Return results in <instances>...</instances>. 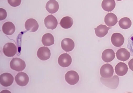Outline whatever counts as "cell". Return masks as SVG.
<instances>
[{
    "mask_svg": "<svg viewBox=\"0 0 133 93\" xmlns=\"http://www.w3.org/2000/svg\"><path fill=\"white\" fill-rule=\"evenodd\" d=\"M10 68L13 70L17 72L23 71L26 67L25 62L18 58H13L10 63Z\"/></svg>",
    "mask_w": 133,
    "mask_h": 93,
    "instance_id": "6da1fadb",
    "label": "cell"
},
{
    "mask_svg": "<svg viewBox=\"0 0 133 93\" xmlns=\"http://www.w3.org/2000/svg\"><path fill=\"white\" fill-rule=\"evenodd\" d=\"M114 73V68L109 63L103 65L100 70L101 77L104 78H108L112 77Z\"/></svg>",
    "mask_w": 133,
    "mask_h": 93,
    "instance_id": "7a4b0ae2",
    "label": "cell"
},
{
    "mask_svg": "<svg viewBox=\"0 0 133 93\" xmlns=\"http://www.w3.org/2000/svg\"><path fill=\"white\" fill-rule=\"evenodd\" d=\"M65 79L68 84L74 85L78 83L79 80V77L76 71H70L66 73L65 76Z\"/></svg>",
    "mask_w": 133,
    "mask_h": 93,
    "instance_id": "3957f363",
    "label": "cell"
},
{
    "mask_svg": "<svg viewBox=\"0 0 133 93\" xmlns=\"http://www.w3.org/2000/svg\"><path fill=\"white\" fill-rule=\"evenodd\" d=\"M3 51L4 54L7 57H12L17 53V48L14 44L8 42L4 45Z\"/></svg>",
    "mask_w": 133,
    "mask_h": 93,
    "instance_id": "277c9868",
    "label": "cell"
},
{
    "mask_svg": "<svg viewBox=\"0 0 133 93\" xmlns=\"http://www.w3.org/2000/svg\"><path fill=\"white\" fill-rule=\"evenodd\" d=\"M103 83L106 86L112 89H116L119 83V79L118 77L115 75L112 78H103Z\"/></svg>",
    "mask_w": 133,
    "mask_h": 93,
    "instance_id": "5b68a950",
    "label": "cell"
},
{
    "mask_svg": "<svg viewBox=\"0 0 133 93\" xmlns=\"http://www.w3.org/2000/svg\"><path fill=\"white\" fill-rule=\"evenodd\" d=\"M15 79L17 84L21 87L26 86L29 81V78L28 75L23 72L18 73L16 76Z\"/></svg>",
    "mask_w": 133,
    "mask_h": 93,
    "instance_id": "8992f818",
    "label": "cell"
},
{
    "mask_svg": "<svg viewBox=\"0 0 133 93\" xmlns=\"http://www.w3.org/2000/svg\"><path fill=\"white\" fill-rule=\"evenodd\" d=\"M44 24L47 28L54 30L57 27L58 21L56 18L52 15L47 16L44 19Z\"/></svg>",
    "mask_w": 133,
    "mask_h": 93,
    "instance_id": "52a82bcc",
    "label": "cell"
},
{
    "mask_svg": "<svg viewBox=\"0 0 133 93\" xmlns=\"http://www.w3.org/2000/svg\"><path fill=\"white\" fill-rule=\"evenodd\" d=\"M14 81V77L10 73H4L0 76V83L4 87H8L11 86Z\"/></svg>",
    "mask_w": 133,
    "mask_h": 93,
    "instance_id": "ba28073f",
    "label": "cell"
},
{
    "mask_svg": "<svg viewBox=\"0 0 133 93\" xmlns=\"http://www.w3.org/2000/svg\"><path fill=\"white\" fill-rule=\"evenodd\" d=\"M72 59L71 56L67 53L61 55L58 59V62L60 66L63 67L69 66L71 64Z\"/></svg>",
    "mask_w": 133,
    "mask_h": 93,
    "instance_id": "9c48e42d",
    "label": "cell"
},
{
    "mask_svg": "<svg viewBox=\"0 0 133 93\" xmlns=\"http://www.w3.org/2000/svg\"><path fill=\"white\" fill-rule=\"evenodd\" d=\"M37 55L40 60L46 61L50 58L51 55V51L48 47L43 46L38 50Z\"/></svg>",
    "mask_w": 133,
    "mask_h": 93,
    "instance_id": "30bf717a",
    "label": "cell"
},
{
    "mask_svg": "<svg viewBox=\"0 0 133 93\" xmlns=\"http://www.w3.org/2000/svg\"><path fill=\"white\" fill-rule=\"evenodd\" d=\"M61 46L63 50L66 52H69L74 49L75 46V44L74 41L71 39L66 38L62 40Z\"/></svg>",
    "mask_w": 133,
    "mask_h": 93,
    "instance_id": "8fae6325",
    "label": "cell"
},
{
    "mask_svg": "<svg viewBox=\"0 0 133 93\" xmlns=\"http://www.w3.org/2000/svg\"><path fill=\"white\" fill-rule=\"evenodd\" d=\"M111 40L112 44L115 47H119L124 44V38L121 34L115 33L112 35Z\"/></svg>",
    "mask_w": 133,
    "mask_h": 93,
    "instance_id": "7c38bea8",
    "label": "cell"
},
{
    "mask_svg": "<svg viewBox=\"0 0 133 93\" xmlns=\"http://www.w3.org/2000/svg\"><path fill=\"white\" fill-rule=\"evenodd\" d=\"M25 27L28 31L34 32L38 30L39 25L36 20L33 18H30L26 21L25 24Z\"/></svg>",
    "mask_w": 133,
    "mask_h": 93,
    "instance_id": "4fadbf2b",
    "label": "cell"
},
{
    "mask_svg": "<svg viewBox=\"0 0 133 93\" xmlns=\"http://www.w3.org/2000/svg\"><path fill=\"white\" fill-rule=\"evenodd\" d=\"M104 22L106 25L108 27L114 26L118 22L117 17L114 13H108L105 17Z\"/></svg>",
    "mask_w": 133,
    "mask_h": 93,
    "instance_id": "5bb4252c",
    "label": "cell"
},
{
    "mask_svg": "<svg viewBox=\"0 0 133 93\" xmlns=\"http://www.w3.org/2000/svg\"><path fill=\"white\" fill-rule=\"evenodd\" d=\"M115 57V53L114 50L111 49H107L103 52L102 58V60L106 62H111Z\"/></svg>",
    "mask_w": 133,
    "mask_h": 93,
    "instance_id": "9a60e30c",
    "label": "cell"
},
{
    "mask_svg": "<svg viewBox=\"0 0 133 93\" xmlns=\"http://www.w3.org/2000/svg\"><path fill=\"white\" fill-rule=\"evenodd\" d=\"M115 70V72L118 76H123L125 75L128 70L127 65L125 63L120 62L116 66Z\"/></svg>",
    "mask_w": 133,
    "mask_h": 93,
    "instance_id": "2e32d148",
    "label": "cell"
},
{
    "mask_svg": "<svg viewBox=\"0 0 133 93\" xmlns=\"http://www.w3.org/2000/svg\"><path fill=\"white\" fill-rule=\"evenodd\" d=\"M116 55L118 60L123 61L128 60L130 58V55L129 51L124 48H121L118 50Z\"/></svg>",
    "mask_w": 133,
    "mask_h": 93,
    "instance_id": "e0dca14e",
    "label": "cell"
},
{
    "mask_svg": "<svg viewBox=\"0 0 133 93\" xmlns=\"http://www.w3.org/2000/svg\"><path fill=\"white\" fill-rule=\"evenodd\" d=\"M2 31L3 33L6 35H10L15 32L16 28L13 23L10 22H5L2 27Z\"/></svg>",
    "mask_w": 133,
    "mask_h": 93,
    "instance_id": "ac0fdd59",
    "label": "cell"
},
{
    "mask_svg": "<svg viewBox=\"0 0 133 93\" xmlns=\"http://www.w3.org/2000/svg\"><path fill=\"white\" fill-rule=\"evenodd\" d=\"M46 9L50 13H54L56 12L59 9L58 3L55 0H50L46 4Z\"/></svg>",
    "mask_w": 133,
    "mask_h": 93,
    "instance_id": "d6986e66",
    "label": "cell"
},
{
    "mask_svg": "<svg viewBox=\"0 0 133 93\" xmlns=\"http://www.w3.org/2000/svg\"><path fill=\"white\" fill-rule=\"evenodd\" d=\"M116 3L114 0H103L102 3V7L105 11L111 12L115 8Z\"/></svg>",
    "mask_w": 133,
    "mask_h": 93,
    "instance_id": "ffe728a7",
    "label": "cell"
},
{
    "mask_svg": "<svg viewBox=\"0 0 133 93\" xmlns=\"http://www.w3.org/2000/svg\"><path fill=\"white\" fill-rule=\"evenodd\" d=\"M112 28L107 27L105 25H101L95 28V33L98 37L102 38L105 36L109 30Z\"/></svg>",
    "mask_w": 133,
    "mask_h": 93,
    "instance_id": "44dd1931",
    "label": "cell"
},
{
    "mask_svg": "<svg viewBox=\"0 0 133 93\" xmlns=\"http://www.w3.org/2000/svg\"><path fill=\"white\" fill-rule=\"evenodd\" d=\"M54 38L53 36L51 33H46L43 35L42 42L45 46H50L54 44Z\"/></svg>",
    "mask_w": 133,
    "mask_h": 93,
    "instance_id": "7402d4cb",
    "label": "cell"
},
{
    "mask_svg": "<svg viewBox=\"0 0 133 93\" xmlns=\"http://www.w3.org/2000/svg\"><path fill=\"white\" fill-rule=\"evenodd\" d=\"M73 23V19L71 17L69 16H66L61 19L60 24L63 28L68 29L72 27Z\"/></svg>",
    "mask_w": 133,
    "mask_h": 93,
    "instance_id": "603a6c76",
    "label": "cell"
},
{
    "mask_svg": "<svg viewBox=\"0 0 133 93\" xmlns=\"http://www.w3.org/2000/svg\"><path fill=\"white\" fill-rule=\"evenodd\" d=\"M132 22L130 19L128 17H124L122 18L119 22L120 27L124 30H127L131 27Z\"/></svg>",
    "mask_w": 133,
    "mask_h": 93,
    "instance_id": "cb8c5ba5",
    "label": "cell"
},
{
    "mask_svg": "<svg viewBox=\"0 0 133 93\" xmlns=\"http://www.w3.org/2000/svg\"><path fill=\"white\" fill-rule=\"evenodd\" d=\"M21 0H8V2L11 6L17 7L21 4Z\"/></svg>",
    "mask_w": 133,
    "mask_h": 93,
    "instance_id": "d4e9b609",
    "label": "cell"
},
{
    "mask_svg": "<svg viewBox=\"0 0 133 93\" xmlns=\"http://www.w3.org/2000/svg\"><path fill=\"white\" fill-rule=\"evenodd\" d=\"M7 16V13L6 11L3 9L0 8V20L5 19Z\"/></svg>",
    "mask_w": 133,
    "mask_h": 93,
    "instance_id": "484cf974",
    "label": "cell"
},
{
    "mask_svg": "<svg viewBox=\"0 0 133 93\" xmlns=\"http://www.w3.org/2000/svg\"><path fill=\"white\" fill-rule=\"evenodd\" d=\"M128 65L129 68L131 71H133V58L129 61Z\"/></svg>",
    "mask_w": 133,
    "mask_h": 93,
    "instance_id": "4316f807",
    "label": "cell"
},
{
    "mask_svg": "<svg viewBox=\"0 0 133 93\" xmlns=\"http://www.w3.org/2000/svg\"><path fill=\"white\" fill-rule=\"evenodd\" d=\"M116 1H122V0H116Z\"/></svg>",
    "mask_w": 133,
    "mask_h": 93,
    "instance_id": "83f0119b",
    "label": "cell"
}]
</instances>
